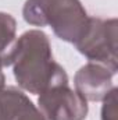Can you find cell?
Returning <instances> with one entry per match:
<instances>
[{"label":"cell","mask_w":118,"mask_h":120,"mask_svg":"<svg viewBox=\"0 0 118 120\" xmlns=\"http://www.w3.org/2000/svg\"><path fill=\"white\" fill-rule=\"evenodd\" d=\"M14 120H46V119H45V116L40 113V110L29 101V102L21 109V112L15 116Z\"/></svg>","instance_id":"9c48e42d"},{"label":"cell","mask_w":118,"mask_h":120,"mask_svg":"<svg viewBox=\"0 0 118 120\" xmlns=\"http://www.w3.org/2000/svg\"><path fill=\"white\" fill-rule=\"evenodd\" d=\"M4 82H6V77H4V73H3V64L0 61V92L4 90Z\"/></svg>","instance_id":"30bf717a"},{"label":"cell","mask_w":118,"mask_h":120,"mask_svg":"<svg viewBox=\"0 0 118 120\" xmlns=\"http://www.w3.org/2000/svg\"><path fill=\"white\" fill-rule=\"evenodd\" d=\"M113 75L107 67L90 61L82 66L74 78L75 91L86 101L99 102L103 101L113 90Z\"/></svg>","instance_id":"5b68a950"},{"label":"cell","mask_w":118,"mask_h":120,"mask_svg":"<svg viewBox=\"0 0 118 120\" xmlns=\"http://www.w3.org/2000/svg\"><path fill=\"white\" fill-rule=\"evenodd\" d=\"M15 31H17V22L14 17L0 11V61L3 67L15 42Z\"/></svg>","instance_id":"52a82bcc"},{"label":"cell","mask_w":118,"mask_h":120,"mask_svg":"<svg viewBox=\"0 0 118 120\" xmlns=\"http://www.w3.org/2000/svg\"><path fill=\"white\" fill-rule=\"evenodd\" d=\"M117 18H89L88 28L75 43L79 53L93 63L107 67L114 74L118 68L117 57Z\"/></svg>","instance_id":"3957f363"},{"label":"cell","mask_w":118,"mask_h":120,"mask_svg":"<svg viewBox=\"0 0 118 120\" xmlns=\"http://www.w3.org/2000/svg\"><path fill=\"white\" fill-rule=\"evenodd\" d=\"M38 105L46 120H85L88 115V101L71 90L68 81L39 94Z\"/></svg>","instance_id":"277c9868"},{"label":"cell","mask_w":118,"mask_h":120,"mask_svg":"<svg viewBox=\"0 0 118 120\" xmlns=\"http://www.w3.org/2000/svg\"><path fill=\"white\" fill-rule=\"evenodd\" d=\"M101 120H117V88H113L103 99Z\"/></svg>","instance_id":"ba28073f"},{"label":"cell","mask_w":118,"mask_h":120,"mask_svg":"<svg viewBox=\"0 0 118 120\" xmlns=\"http://www.w3.org/2000/svg\"><path fill=\"white\" fill-rule=\"evenodd\" d=\"M29 102V98L14 87L0 92V120H14L21 109Z\"/></svg>","instance_id":"8992f818"},{"label":"cell","mask_w":118,"mask_h":120,"mask_svg":"<svg viewBox=\"0 0 118 120\" xmlns=\"http://www.w3.org/2000/svg\"><path fill=\"white\" fill-rule=\"evenodd\" d=\"M4 66H13L18 85L29 94L39 95L68 81L65 70L53 59L47 35L39 30L27 31L14 42Z\"/></svg>","instance_id":"6da1fadb"},{"label":"cell","mask_w":118,"mask_h":120,"mask_svg":"<svg viewBox=\"0 0 118 120\" xmlns=\"http://www.w3.org/2000/svg\"><path fill=\"white\" fill-rule=\"evenodd\" d=\"M22 15L28 24L49 25L60 39L74 45L85 34L90 18L79 0H27Z\"/></svg>","instance_id":"7a4b0ae2"}]
</instances>
